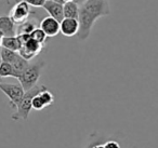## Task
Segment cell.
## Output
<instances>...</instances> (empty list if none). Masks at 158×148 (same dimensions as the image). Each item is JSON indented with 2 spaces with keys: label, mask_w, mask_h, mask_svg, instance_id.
Here are the masks:
<instances>
[{
  "label": "cell",
  "mask_w": 158,
  "mask_h": 148,
  "mask_svg": "<svg viewBox=\"0 0 158 148\" xmlns=\"http://www.w3.org/2000/svg\"><path fill=\"white\" fill-rule=\"evenodd\" d=\"M1 49H2V48L0 47V60H1Z\"/></svg>",
  "instance_id": "obj_26"
},
{
  "label": "cell",
  "mask_w": 158,
  "mask_h": 148,
  "mask_svg": "<svg viewBox=\"0 0 158 148\" xmlns=\"http://www.w3.org/2000/svg\"><path fill=\"white\" fill-rule=\"evenodd\" d=\"M31 13V6L26 1L15 2L9 13V18L13 21L15 25H20L28 20V16Z\"/></svg>",
  "instance_id": "obj_5"
},
{
  "label": "cell",
  "mask_w": 158,
  "mask_h": 148,
  "mask_svg": "<svg viewBox=\"0 0 158 148\" xmlns=\"http://www.w3.org/2000/svg\"><path fill=\"white\" fill-rule=\"evenodd\" d=\"M31 38L35 40V41L39 42V43H41L44 46V42H46V40L48 37H47V35L40 28H36L35 31L31 34Z\"/></svg>",
  "instance_id": "obj_17"
},
{
  "label": "cell",
  "mask_w": 158,
  "mask_h": 148,
  "mask_svg": "<svg viewBox=\"0 0 158 148\" xmlns=\"http://www.w3.org/2000/svg\"><path fill=\"white\" fill-rule=\"evenodd\" d=\"M86 148H92V141H91V138H90V142L88 143V145H87Z\"/></svg>",
  "instance_id": "obj_24"
},
{
  "label": "cell",
  "mask_w": 158,
  "mask_h": 148,
  "mask_svg": "<svg viewBox=\"0 0 158 148\" xmlns=\"http://www.w3.org/2000/svg\"><path fill=\"white\" fill-rule=\"evenodd\" d=\"M40 29L47 35V37H55L60 33V22L51 16H46L40 22Z\"/></svg>",
  "instance_id": "obj_7"
},
{
  "label": "cell",
  "mask_w": 158,
  "mask_h": 148,
  "mask_svg": "<svg viewBox=\"0 0 158 148\" xmlns=\"http://www.w3.org/2000/svg\"><path fill=\"white\" fill-rule=\"evenodd\" d=\"M1 47L8 49V50L14 51V52H19L21 50V48H22V42H21L20 38L18 36L3 37L2 42H1Z\"/></svg>",
  "instance_id": "obj_12"
},
{
  "label": "cell",
  "mask_w": 158,
  "mask_h": 148,
  "mask_svg": "<svg viewBox=\"0 0 158 148\" xmlns=\"http://www.w3.org/2000/svg\"><path fill=\"white\" fill-rule=\"evenodd\" d=\"M110 12L107 0H87L80 6L79 11V31L78 39L84 41L90 36L94 22L102 16L108 15Z\"/></svg>",
  "instance_id": "obj_1"
},
{
  "label": "cell",
  "mask_w": 158,
  "mask_h": 148,
  "mask_svg": "<svg viewBox=\"0 0 158 148\" xmlns=\"http://www.w3.org/2000/svg\"><path fill=\"white\" fill-rule=\"evenodd\" d=\"M1 48H2V47H1ZM19 55H20L19 52H14V51L8 50V49H6V48L1 49V61L6 62V63L12 64L18 59Z\"/></svg>",
  "instance_id": "obj_16"
},
{
  "label": "cell",
  "mask_w": 158,
  "mask_h": 148,
  "mask_svg": "<svg viewBox=\"0 0 158 148\" xmlns=\"http://www.w3.org/2000/svg\"><path fill=\"white\" fill-rule=\"evenodd\" d=\"M46 12L49 14V16L55 18L56 21L61 22L64 18V12H63V5L55 2L53 0H46L44 5L42 6Z\"/></svg>",
  "instance_id": "obj_9"
},
{
  "label": "cell",
  "mask_w": 158,
  "mask_h": 148,
  "mask_svg": "<svg viewBox=\"0 0 158 148\" xmlns=\"http://www.w3.org/2000/svg\"><path fill=\"white\" fill-rule=\"evenodd\" d=\"M44 44L39 43V42L35 41L34 39L29 38L27 41H25L22 44V48L19 51V54L25 59L26 61H31L34 57H36L44 49Z\"/></svg>",
  "instance_id": "obj_6"
},
{
  "label": "cell",
  "mask_w": 158,
  "mask_h": 148,
  "mask_svg": "<svg viewBox=\"0 0 158 148\" xmlns=\"http://www.w3.org/2000/svg\"><path fill=\"white\" fill-rule=\"evenodd\" d=\"M39 95H40V97H41L42 102H44V104L46 107L50 106V105H52L53 103H54V95H53L48 89L42 91Z\"/></svg>",
  "instance_id": "obj_18"
},
{
  "label": "cell",
  "mask_w": 158,
  "mask_h": 148,
  "mask_svg": "<svg viewBox=\"0 0 158 148\" xmlns=\"http://www.w3.org/2000/svg\"><path fill=\"white\" fill-rule=\"evenodd\" d=\"M46 66L44 61H38L35 63H31L26 67V69L20 75L18 80L20 81V84L24 89V91H29L34 87L37 85V82L40 78V75Z\"/></svg>",
  "instance_id": "obj_3"
},
{
  "label": "cell",
  "mask_w": 158,
  "mask_h": 148,
  "mask_svg": "<svg viewBox=\"0 0 158 148\" xmlns=\"http://www.w3.org/2000/svg\"><path fill=\"white\" fill-rule=\"evenodd\" d=\"M63 1H64V2H70V1H75V0H63Z\"/></svg>",
  "instance_id": "obj_25"
},
{
  "label": "cell",
  "mask_w": 158,
  "mask_h": 148,
  "mask_svg": "<svg viewBox=\"0 0 158 148\" xmlns=\"http://www.w3.org/2000/svg\"><path fill=\"white\" fill-rule=\"evenodd\" d=\"M79 31V22L75 18H64L60 22V33L65 37H74L78 34Z\"/></svg>",
  "instance_id": "obj_8"
},
{
  "label": "cell",
  "mask_w": 158,
  "mask_h": 148,
  "mask_svg": "<svg viewBox=\"0 0 158 148\" xmlns=\"http://www.w3.org/2000/svg\"><path fill=\"white\" fill-rule=\"evenodd\" d=\"M0 31H2L5 37L16 36V25L9 18V15L0 16Z\"/></svg>",
  "instance_id": "obj_10"
},
{
  "label": "cell",
  "mask_w": 158,
  "mask_h": 148,
  "mask_svg": "<svg viewBox=\"0 0 158 148\" xmlns=\"http://www.w3.org/2000/svg\"><path fill=\"white\" fill-rule=\"evenodd\" d=\"M48 88L44 87V85H36L33 89H31L29 91H26L24 94V97L21 101V103L19 104V106L16 107V111L11 116V119L14 121H18V120H27L29 117V113L33 108L31 106V101L35 97L36 95H38L39 93H41L42 91L47 90Z\"/></svg>",
  "instance_id": "obj_2"
},
{
  "label": "cell",
  "mask_w": 158,
  "mask_h": 148,
  "mask_svg": "<svg viewBox=\"0 0 158 148\" xmlns=\"http://www.w3.org/2000/svg\"><path fill=\"white\" fill-rule=\"evenodd\" d=\"M0 91H2L6 94L8 98H9L10 107L13 109H16L21 101L24 97L25 91L22 88L21 84H16V83H0Z\"/></svg>",
  "instance_id": "obj_4"
},
{
  "label": "cell",
  "mask_w": 158,
  "mask_h": 148,
  "mask_svg": "<svg viewBox=\"0 0 158 148\" xmlns=\"http://www.w3.org/2000/svg\"><path fill=\"white\" fill-rule=\"evenodd\" d=\"M79 11H80V6L77 5L75 1L66 2L63 5L64 18H75V20H78Z\"/></svg>",
  "instance_id": "obj_11"
},
{
  "label": "cell",
  "mask_w": 158,
  "mask_h": 148,
  "mask_svg": "<svg viewBox=\"0 0 158 148\" xmlns=\"http://www.w3.org/2000/svg\"><path fill=\"white\" fill-rule=\"evenodd\" d=\"M19 1H26L31 7H37V8H42V6L44 5L46 0H15V2Z\"/></svg>",
  "instance_id": "obj_20"
},
{
  "label": "cell",
  "mask_w": 158,
  "mask_h": 148,
  "mask_svg": "<svg viewBox=\"0 0 158 148\" xmlns=\"http://www.w3.org/2000/svg\"><path fill=\"white\" fill-rule=\"evenodd\" d=\"M0 77L1 78H7V77H13V78L18 79L14 68L11 64L6 63V62H1L0 63Z\"/></svg>",
  "instance_id": "obj_14"
},
{
  "label": "cell",
  "mask_w": 158,
  "mask_h": 148,
  "mask_svg": "<svg viewBox=\"0 0 158 148\" xmlns=\"http://www.w3.org/2000/svg\"><path fill=\"white\" fill-rule=\"evenodd\" d=\"M2 82V78H1V77H0V83Z\"/></svg>",
  "instance_id": "obj_27"
},
{
  "label": "cell",
  "mask_w": 158,
  "mask_h": 148,
  "mask_svg": "<svg viewBox=\"0 0 158 148\" xmlns=\"http://www.w3.org/2000/svg\"><path fill=\"white\" fill-rule=\"evenodd\" d=\"M36 28H37V27H36V25L34 24V22L27 20L26 22L18 25V27H16V36L31 35V34L33 33Z\"/></svg>",
  "instance_id": "obj_13"
},
{
  "label": "cell",
  "mask_w": 158,
  "mask_h": 148,
  "mask_svg": "<svg viewBox=\"0 0 158 148\" xmlns=\"http://www.w3.org/2000/svg\"><path fill=\"white\" fill-rule=\"evenodd\" d=\"M12 66H13L14 68V72H15L16 76H18V79L19 77H20V75L22 74L23 72H24L25 69H26V67L29 65V62L26 61L25 59H23L21 55H19V57L15 60V61L13 62V63L11 64Z\"/></svg>",
  "instance_id": "obj_15"
},
{
  "label": "cell",
  "mask_w": 158,
  "mask_h": 148,
  "mask_svg": "<svg viewBox=\"0 0 158 148\" xmlns=\"http://www.w3.org/2000/svg\"><path fill=\"white\" fill-rule=\"evenodd\" d=\"M39 94L36 95L35 97L33 98V101H31V106H33V108L36 109V110H42L44 108H46V106H44V102H42Z\"/></svg>",
  "instance_id": "obj_19"
},
{
  "label": "cell",
  "mask_w": 158,
  "mask_h": 148,
  "mask_svg": "<svg viewBox=\"0 0 158 148\" xmlns=\"http://www.w3.org/2000/svg\"><path fill=\"white\" fill-rule=\"evenodd\" d=\"M86 1H87V0H75V2H76L77 5H79V6H81L82 3H85Z\"/></svg>",
  "instance_id": "obj_22"
},
{
  "label": "cell",
  "mask_w": 158,
  "mask_h": 148,
  "mask_svg": "<svg viewBox=\"0 0 158 148\" xmlns=\"http://www.w3.org/2000/svg\"><path fill=\"white\" fill-rule=\"evenodd\" d=\"M104 147L105 148H121L119 143L117 141H114V139H108L104 143Z\"/></svg>",
  "instance_id": "obj_21"
},
{
  "label": "cell",
  "mask_w": 158,
  "mask_h": 148,
  "mask_svg": "<svg viewBox=\"0 0 158 148\" xmlns=\"http://www.w3.org/2000/svg\"><path fill=\"white\" fill-rule=\"evenodd\" d=\"M3 37H5V35H3V34H2V31H0V47H1V42H2Z\"/></svg>",
  "instance_id": "obj_23"
}]
</instances>
